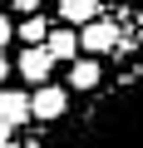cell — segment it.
<instances>
[{"mask_svg": "<svg viewBox=\"0 0 143 148\" xmlns=\"http://www.w3.org/2000/svg\"><path fill=\"white\" fill-rule=\"evenodd\" d=\"M114 45H118V20H104V15H94L79 35V49H89V54H109Z\"/></svg>", "mask_w": 143, "mask_h": 148, "instance_id": "6da1fadb", "label": "cell"}, {"mask_svg": "<svg viewBox=\"0 0 143 148\" xmlns=\"http://www.w3.org/2000/svg\"><path fill=\"white\" fill-rule=\"evenodd\" d=\"M64 109H69V94L54 89V84H40L35 99H30V119H59Z\"/></svg>", "mask_w": 143, "mask_h": 148, "instance_id": "7a4b0ae2", "label": "cell"}, {"mask_svg": "<svg viewBox=\"0 0 143 148\" xmlns=\"http://www.w3.org/2000/svg\"><path fill=\"white\" fill-rule=\"evenodd\" d=\"M49 69H54V59L44 54V45H30V49L20 54V74H25L30 84H44V79H49Z\"/></svg>", "mask_w": 143, "mask_h": 148, "instance_id": "3957f363", "label": "cell"}, {"mask_svg": "<svg viewBox=\"0 0 143 148\" xmlns=\"http://www.w3.org/2000/svg\"><path fill=\"white\" fill-rule=\"evenodd\" d=\"M44 54L74 64V54H79V35H74V30H49V35H44Z\"/></svg>", "mask_w": 143, "mask_h": 148, "instance_id": "277c9868", "label": "cell"}, {"mask_svg": "<svg viewBox=\"0 0 143 148\" xmlns=\"http://www.w3.org/2000/svg\"><path fill=\"white\" fill-rule=\"evenodd\" d=\"M30 119V94H15V89H5V94H0V123H25Z\"/></svg>", "mask_w": 143, "mask_h": 148, "instance_id": "5b68a950", "label": "cell"}, {"mask_svg": "<svg viewBox=\"0 0 143 148\" xmlns=\"http://www.w3.org/2000/svg\"><path fill=\"white\" fill-rule=\"evenodd\" d=\"M99 15V0H59V20H69V25H89Z\"/></svg>", "mask_w": 143, "mask_h": 148, "instance_id": "8992f818", "label": "cell"}, {"mask_svg": "<svg viewBox=\"0 0 143 148\" xmlns=\"http://www.w3.org/2000/svg\"><path fill=\"white\" fill-rule=\"evenodd\" d=\"M94 84H99V64L94 59H79L69 69V89H94Z\"/></svg>", "mask_w": 143, "mask_h": 148, "instance_id": "52a82bcc", "label": "cell"}, {"mask_svg": "<svg viewBox=\"0 0 143 148\" xmlns=\"http://www.w3.org/2000/svg\"><path fill=\"white\" fill-rule=\"evenodd\" d=\"M44 35H49V25L40 20V10H35V20H20V40L25 45H44Z\"/></svg>", "mask_w": 143, "mask_h": 148, "instance_id": "ba28073f", "label": "cell"}, {"mask_svg": "<svg viewBox=\"0 0 143 148\" xmlns=\"http://www.w3.org/2000/svg\"><path fill=\"white\" fill-rule=\"evenodd\" d=\"M10 35H15V25H10L5 15H0V49H5V45H10Z\"/></svg>", "mask_w": 143, "mask_h": 148, "instance_id": "9c48e42d", "label": "cell"}, {"mask_svg": "<svg viewBox=\"0 0 143 148\" xmlns=\"http://www.w3.org/2000/svg\"><path fill=\"white\" fill-rule=\"evenodd\" d=\"M15 10H40V0H15Z\"/></svg>", "mask_w": 143, "mask_h": 148, "instance_id": "30bf717a", "label": "cell"}, {"mask_svg": "<svg viewBox=\"0 0 143 148\" xmlns=\"http://www.w3.org/2000/svg\"><path fill=\"white\" fill-rule=\"evenodd\" d=\"M0 148H10V123H0Z\"/></svg>", "mask_w": 143, "mask_h": 148, "instance_id": "8fae6325", "label": "cell"}, {"mask_svg": "<svg viewBox=\"0 0 143 148\" xmlns=\"http://www.w3.org/2000/svg\"><path fill=\"white\" fill-rule=\"evenodd\" d=\"M5 74H10V59H5V54H0V79H5Z\"/></svg>", "mask_w": 143, "mask_h": 148, "instance_id": "7c38bea8", "label": "cell"}]
</instances>
